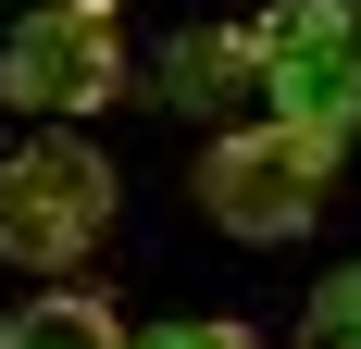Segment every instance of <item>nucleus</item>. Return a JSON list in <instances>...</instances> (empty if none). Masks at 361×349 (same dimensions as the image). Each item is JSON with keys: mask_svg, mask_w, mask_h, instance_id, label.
I'll list each match as a JSON object with an SVG mask.
<instances>
[{"mask_svg": "<svg viewBox=\"0 0 361 349\" xmlns=\"http://www.w3.org/2000/svg\"><path fill=\"white\" fill-rule=\"evenodd\" d=\"M324 174H336V150L287 138V125H224L200 150V212L224 237H299L324 212Z\"/></svg>", "mask_w": 361, "mask_h": 349, "instance_id": "20e7f679", "label": "nucleus"}, {"mask_svg": "<svg viewBox=\"0 0 361 349\" xmlns=\"http://www.w3.org/2000/svg\"><path fill=\"white\" fill-rule=\"evenodd\" d=\"M299 349H361V262H336L312 287V312H299Z\"/></svg>", "mask_w": 361, "mask_h": 349, "instance_id": "0eeeda50", "label": "nucleus"}, {"mask_svg": "<svg viewBox=\"0 0 361 349\" xmlns=\"http://www.w3.org/2000/svg\"><path fill=\"white\" fill-rule=\"evenodd\" d=\"M125 88V37H112V0H50L0 37V100L37 112V125H87V112Z\"/></svg>", "mask_w": 361, "mask_h": 349, "instance_id": "7ed1b4c3", "label": "nucleus"}, {"mask_svg": "<svg viewBox=\"0 0 361 349\" xmlns=\"http://www.w3.org/2000/svg\"><path fill=\"white\" fill-rule=\"evenodd\" d=\"M0 349H125V337H112V312H100V300L50 287V300H25V312L0 324Z\"/></svg>", "mask_w": 361, "mask_h": 349, "instance_id": "423d86ee", "label": "nucleus"}, {"mask_svg": "<svg viewBox=\"0 0 361 349\" xmlns=\"http://www.w3.org/2000/svg\"><path fill=\"white\" fill-rule=\"evenodd\" d=\"M250 88L274 100L262 125H287L312 150H349L361 138V0H274V13H250Z\"/></svg>", "mask_w": 361, "mask_h": 349, "instance_id": "f257e3e1", "label": "nucleus"}, {"mask_svg": "<svg viewBox=\"0 0 361 349\" xmlns=\"http://www.w3.org/2000/svg\"><path fill=\"white\" fill-rule=\"evenodd\" d=\"M112 225V162L87 138H25L13 162H0V262H25V275H63V262H87V237Z\"/></svg>", "mask_w": 361, "mask_h": 349, "instance_id": "f03ea898", "label": "nucleus"}, {"mask_svg": "<svg viewBox=\"0 0 361 349\" xmlns=\"http://www.w3.org/2000/svg\"><path fill=\"white\" fill-rule=\"evenodd\" d=\"M125 349H250V324H212V312H200V324H149V337H125Z\"/></svg>", "mask_w": 361, "mask_h": 349, "instance_id": "6e6552de", "label": "nucleus"}, {"mask_svg": "<svg viewBox=\"0 0 361 349\" xmlns=\"http://www.w3.org/2000/svg\"><path fill=\"white\" fill-rule=\"evenodd\" d=\"M162 100H187V112L250 100V25H187L175 50H162Z\"/></svg>", "mask_w": 361, "mask_h": 349, "instance_id": "39448f33", "label": "nucleus"}]
</instances>
